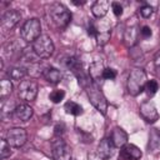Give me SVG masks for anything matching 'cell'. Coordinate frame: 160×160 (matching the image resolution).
I'll return each instance as SVG.
<instances>
[{
    "mask_svg": "<svg viewBox=\"0 0 160 160\" xmlns=\"http://www.w3.org/2000/svg\"><path fill=\"white\" fill-rule=\"evenodd\" d=\"M21 19V12L18 10H8L1 18V29L2 31L11 30Z\"/></svg>",
    "mask_w": 160,
    "mask_h": 160,
    "instance_id": "30bf717a",
    "label": "cell"
},
{
    "mask_svg": "<svg viewBox=\"0 0 160 160\" xmlns=\"http://www.w3.org/2000/svg\"><path fill=\"white\" fill-rule=\"evenodd\" d=\"M52 156L55 160H71V148L61 139L52 140Z\"/></svg>",
    "mask_w": 160,
    "mask_h": 160,
    "instance_id": "ba28073f",
    "label": "cell"
},
{
    "mask_svg": "<svg viewBox=\"0 0 160 160\" xmlns=\"http://www.w3.org/2000/svg\"><path fill=\"white\" fill-rule=\"evenodd\" d=\"M136 38H138V28L136 25H131L128 26L124 34V40L129 46H132L136 42Z\"/></svg>",
    "mask_w": 160,
    "mask_h": 160,
    "instance_id": "ac0fdd59",
    "label": "cell"
},
{
    "mask_svg": "<svg viewBox=\"0 0 160 160\" xmlns=\"http://www.w3.org/2000/svg\"><path fill=\"white\" fill-rule=\"evenodd\" d=\"M10 148H11V146L8 144L6 140H1V144H0V158H1V159H6L8 156L11 155Z\"/></svg>",
    "mask_w": 160,
    "mask_h": 160,
    "instance_id": "cb8c5ba5",
    "label": "cell"
},
{
    "mask_svg": "<svg viewBox=\"0 0 160 160\" xmlns=\"http://www.w3.org/2000/svg\"><path fill=\"white\" fill-rule=\"evenodd\" d=\"M28 134L22 128H11L8 130L5 140L11 148H20L26 142Z\"/></svg>",
    "mask_w": 160,
    "mask_h": 160,
    "instance_id": "52a82bcc",
    "label": "cell"
},
{
    "mask_svg": "<svg viewBox=\"0 0 160 160\" xmlns=\"http://www.w3.org/2000/svg\"><path fill=\"white\" fill-rule=\"evenodd\" d=\"M8 75H9V78H10L11 80L19 81V80H21V79L26 75V69L22 68V66H14V68L9 69Z\"/></svg>",
    "mask_w": 160,
    "mask_h": 160,
    "instance_id": "d6986e66",
    "label": "cell"
},
{
    "mask_svg": "<svg viewBox=\"0 0 160 160\" xmlns=\"http://www.w3.org/2000/svg\"><path fill=\"white\" fill-rule=\"evenodd\" d=\"M11 91H12V84H11V81L8 80V79H2L0 81V99L1 100L6 99L11 94Z\"/></svg>",
    "mask_w": 160,
    "mask_h": 160,
    "instance_id": "ffe728a7",
    "label": "cell"
},
{
    "mask_svg": "<svg viewBox=\"0 0 160 160\" xmlns=\"http://www.w3.org/2000/svg\"><path fill=\"white\" fill-rule=\"evenodd\" d=\"M49 98H50V100H51L52 102L58 104V102H60V101L65 98V91H64V90H54V91L49 95Z\"/></svg>",
    "mask_w": 160,
    "mask_h": 160,
    "instance_id": "484cf974",
    "label": "cell"
},
{
    "mask_svg": "<svg viewBox=\"0 0 160 160\" xmlns=\"http://www.w3.org/2000/svg\"><path fill=\"white\" fill-rule=\"evenodd\" d=\"M139 112L141 115V118L148 121V122H155L158 119H159V112L156 110V106L154 105L152 101L148 100V101H144L141 105H140V109H139Z\"/></svg>",
    "mask_w": 160,
    "mask_h": 160,
    "instance_id": "9c48e42d",
    "label": "cell"
},
{
    "mask_svg": "<svg viewBox=\"0 0 160 160\" xmlns=\"http://www.w3.org/2000/svg\"><path fill=\"white\" fill-rule=\"evenodd\" d=\"M104 65L101 61H94L90 64L89 66V76L92 80V82H95L98 85L99 81H101L104 79Z\"/></svg>",
    "mask_w": 160,
    "mask_h": 160,
    "instance_id": "5bb4252c",
    "label": "cell"
},
{
    "mask_svg": "<svg viewBox=\"0 0 160 160\" xmlns=\"http://www.w3.org/2000/svg\"><path fill=\"white\" fill-rule=\"evenodd\" d=\"M12 115L18 121L25 122V121L30 120V118L32 116V109L28 104H20V105H16V109Z\"/></svg>",
    "mask_w": 160,
    "mask_h": 160,
    "instance_id": "9a60e30c",
    "label": "cell"
},
{
    "mask_svg": "<svg viewBox=\"0 0 160 160\" xmlns=\"http://www.w3.org/2000/svg\"><path fill=\"white\" fill-rule=\"evenodd\" d=\"M140 34H141V36L142 38H145V39H148V38H150L151 36V29L149 28V26H142L141 28V30H140Z\"/></svg>",
    "mask_w": 160,
    "mask_h": 160,
    "instance_id": "f546056e",
    "label": "cell"
},
{
    "mask_svg": "<svg viewBox=\"0 0 160 160\" xmlns=\"http://www.w3.org/2000/svg\"><path fill=\"white\" fill-rule=\"evenodd\" d=\"M64 109H65V111H66L68 114H70V115L79 116V115L82 114V108H81L79 104L74 102V101H68V102L64 105Z\"/></svg>",
    "mask_w": 160,
    "mask_h": 160,
    "instance_id": "44dd1931",
    "label": "cell"
},
{
    "mask_svg": "<svg viewBox=\"0 0 160 160\" xmlns=\"http://www.w3.org/2000/svg\"><path fill=\"white\" fill-rule=\"evenodd\" d=\"M15 109H16V106H15V104H14V102H10V101L5 102V104L2 105V108H1V116H2L4 119H5V116H6V115H8V116H10L11 114H14Z\"/></svg>",
    "mask_w": 160,
    "mask_h": 160,
    "instance_id": "603a6c76",
    "label": "cell"
},
{
    "mask_svg": "<svg viewBox=\"0 0 160 160\" xmlns=\"http://www.w3.org/2000/svg\"><path fill=\"white\" fill-rule=\"evenodd\" d=\"M154 65H155L156 70H160V51H158L154 58Z\"/></svg>",
    "mask_w": 160,
    "mask_h": 160,
    "instance_id": "4dcf8cb0",
    "label": "cell"
},
{
    "mask_svg": "<svg viewBox=\"0 0 160 160\" xmlns=\"http://www.w3.org/2000/svg\"><path fill=\"white\" fill-rule=\"evenodd\" d=\"M144 90L146 91V94H148L149 96H152V95H155L156 91L159 90V82H158L156 80H149V81L146 82Z\"/></svg>",
    "mask_w": 160,
    "mask_h": 160,
    "instance_id": "7402d4cb",
    "label": "cell"
},
{
    "mask_svg": "<svg viewBox=\"0 0 160 160\" xmlns=\"http://www.w3.org/2000/svg\"><path fill=\"white\" fill-rule=\"evenodd\" d=\"M109 6H110V2L108 0H98L92 4L91 6V12L95 18H104L106 14H108V10H109Z\"/></svg>",
    "mask_w": 160,
    "mask_h": 160,
    "instance_id": "2e32d148",
    "label": "cell"
},
{
    "mask_svg": "<svg viewBox=\"0 0 160 160\" xmlns=\"http://www.w3.org/2000/svg\"><path fill=\"white\" fill-rule=\"evenodd\" d=\"M114 149H115V146H114V144L111 142V140L108 139V138H104L102 140H100V142H99V145H98V155H99L101 159L106 160V159H109V158L112 156Z\"/></svg>",
    "mask_w": 160,
    "mask_h": 160,
    "instance_id": "4fadbf2b",
    "label": "cell"
},
{
    "mask_svg": "<svg viewBox=\"0 0 160 160\" xmlns=\"http://www.w3.org/2000/svg\"><path fill=\"white\" fill-rule=\"evenodd\" d=\"M148 82V79H146V74L142 69H139V68H135L130 71V75L128 78V91L130 95L132 96H136L139 95L144 89H145V85Z\"/></svg>",
    "mask_w": 160,
    "mask_h": 160,
    "instance_id": "7a4b0ae2",
    "label": "cell"
},
{
    "mask_svg": "<svg viewBox=\"0 0 160 160\" xmlns=\"http://www.w3.org/2000/svg\"><path fill=\"white\" fill-rule=\"evenodd\" d=\"M84 89L86 90V94H88V98H89L90 102L96 108V110L99 112H101L102 115H105L106 114V110H108V100L104 96L102 91L99 89V86L95 82L90 81Z\"/></svg>",
    "mask_w": 160,
    "mask_h": 160,
    "instance_id": "3957f363",
    "label": "cell"
},
{
    "mask_svg": "<svg viewBox=\"0 0 160 160\" xmlns=\"http://www.w3.org/2000/svg\"><path fill=\"white\" fill-rule=\"evenodd\" d=\"M32 50L40 59H48L52 55L55 46L50 36L48 35H40L34 42H32Z\"/></svg>",
    "mask_w": 160,
    "mask_h": 160,
    "instance_id": "277c9868",
    "label": "cell"
},
{
    "mask_svg": "<svg viewBox=\"0 0 160 160\" xmlns=\"http://www.w3.org/2000/svg\"><path fill=\"white\" fill-rule=\"evenodd\" d=\"M109 39H110V31L109 30L98 31V34H96V41H98L99 45H105Z\"/></svg>",
    "mask_w": 160,
    "mask_h": 160,
    "instance_id": "d4e9b609",
    "label": "cell"
},
{
    "mask_svg": "<svg viewBox=\"0 0 160 160\" xmlns=\"http://www.w3.org/2000/svg\"><path fill=\"white\" fill-rule=\"evenodd\" d=\"M139 11H140V15H141L142 18H145V19L150 18V16L152 15V12H154V10H152V8H151L150 5H144V6H141Z\"/></svg>",
    "mask_w": 160,
    "mask_h": 160,
    "instance_id": "4316f807",
    "label": "cell"
},
{
    "mask_svg": "<svg viewBox=\"0 0 160 160\" xmlns=\"http://www.w3.org/2000/svg\"><path fill=\"white\" fill-rule=\"evenodd\" d=\"M88 34L90 35V36H96V34H98V30L94 28V25H89V28H88Z\"/></svg>",
    "mask_w": 160,
    "mask_h": 160,
    "instance_id": "1f68e13d",
    "label": "cell"
},
{
    "mask_svg": "<svg viewBox=\"0 0 160 160\" xmlns=\"http://www.w3.org/2000/svg\"><path fill=\"white\" fill-rule=\"evenodd\" d=\"M111 9H112V12H114L116 16H120V15L122 14V5H121L120 2H116V1L111 2Z\"/></svg>",
    "mask_w": 160,
    "mask_h": 160,
    "instance_id": "f1b7e54d",
    "label": "cell"
},
{
    "mask_svg": "<svg viewBox=\"0 0 160 160\" xmlns=\"http://www.w3.org/2000/svg\"><path fill=\"white\" fill-rule=\"evenodd\" d=\"M141 155L142 152L138 146L132 144H126L125 146L121 148L118 160H140Z\"/></svg>",
    "mask_w": 160,
    "mask_h": 160,
    "instance_id": "8fae6325",
    "label": "cell"
},
{
    "mask_svg": "<svg viewBox=\"0 0 160 160\" xmlns=\"http://www.w3.org/2000/svg\"><path fill=\"white\" fill-rule=\"evenodd\" d=\"M38 90H39V86L34 80H22L18 88V96L21 100L29 102L35 100L38 95Z\"/></svg>",
    "mask_w": 160,
    "mask_h": 160,
    "instance_id": "8992f818",
    "label": "cell"
},
{
    "mask_svg": "<svg viewBox=\"0 0 160 160\" xmlns=\"http://www.w3.org/2000/svg\"><path fill=\"white\" fill-rule=\"evenodd\" d=\"M21 38L26 42H34L41 34V24L40 20L36 18L26 20L21 26Z\"/></svg>",
    "mask_w": 160,
    "mask_h": 160,
    "instance_id": "5b68a950",
    "label": "cell"
},
{
    "mask_svg": "<svg viewBox=\"0 0 160 160\" xmlns=\"http://www.w3.org/2000/svg\"><path fill=\"white\" fill-rule=\"evenodd\" d=\"M109 139L111 140V142L114 144L115 148H120L121 149L122 146H125L128 144V134H126L125 130H122L119 126H116V128L112 129L111 135H110Z\"/></svg>",
    "mask_w": 160,
    "mask_h": 160,
    "instance_id": "7c38bea8",
    "label": "cell"
},
{
    "mask_svg": "<svg viewBox=\"0 0 160 160\" xmlns=\"http://www.w3.org/2000/svg\"><path fill=\"white\" fill-rule=\"evenodd\" d=\"M49 20L56 28H65L71 20V12L60 2H54L49 8Z\"/></svg>",
    "mask_w": 160,
    "mask_h": 160,
    "instance_id": "6da1fadb",
    "label": "cell"
},
{
    "mask_svg": "<svg viewBox=\"0 0 160 160\" xmlns=\"http://www.w3.org/2000/svg\"><path fill=\"white\" fill-rule=\"evenodd\" d=\"M115 78H116V71L114 69L105 68V70H104V79L105 80H112Z\"/></svg>",
    "mask_w": 160,
    "mask_h": 160,
    "instance_id": "83f0119b",
    "label": "cell"
},
{
    "mask_svg": "<svg viewBox=\"0 0 160 160\" xmlns=\"http://www.w3.org/2000/svg\"><path fill=\"white\" fill-rule=\"evenodd\" d=\"M42 76L45 78L46 81L51 82V84H58L61 80V72L59 69L56 68H46L42 70Z\"/></svg>",
    "mask_w": 160,
    "mask_h": 160,
    "instance_id": "e0dca14e",
    "label": "cell"
}]
</instances>
